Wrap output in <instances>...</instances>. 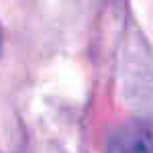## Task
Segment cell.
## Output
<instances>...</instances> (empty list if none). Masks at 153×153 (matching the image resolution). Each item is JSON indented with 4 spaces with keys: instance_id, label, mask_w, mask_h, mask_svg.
Listing matches in <instances>:
<instances>
[{
    "instance_id": "6da1fadb",
    "label": "cell",
    "mask_w": 153,
    "mask_h": 153,
    "mask_svg": "<svg viewBox=\"0 0 153 153\" xmlns=\"http://www.w3.org/2000/svg\"><path fill=\"white\" fill-rule=\"evenodd\" d=\"M120 153H153V143L149 139H129V145H123Z\"/></svg>"
}]
</instances>
